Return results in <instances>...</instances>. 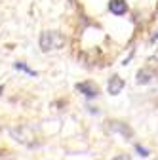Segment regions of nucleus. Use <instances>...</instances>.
<instances>
[{"label": "nucleus", "instance_id": "f257e3e1", "mask_svg": "<svg viewBox=\"0 0 158 160\" xmlns=\"http://www.w3.org/2000/svg\"><path fill=\"white\" fill-rule=\"evenodd\" d=\"M67 42V38L63 32L59 31H42L40 38H38V44H40L42 52H55V50H61Z\"/></svg>", "mask_w": 158, "mask_h": 160}, {"label": "nucleus", "instance_id": "f03ea898", "mask_svg": "<svg viewBox=\"0 0 158 160\" xmlns=\"http://www.w3.org/2000/svg\"><path fill=\"white\" fill-rule=\"evenodd\" d=\"M12 137L15 139V141H19V143H23V145H27V147H34L29 139H34V133H32V130L29 128V126H19V128H12Z\"/></svg>", "mask_w": 158, "mask_h": 160}, {"label": "nucleus", "instance_id": "7ed1b4c3", "mask_svg": "<svg viewBox=\"0 0 158 160\" xmlns=\"http://www.w3.org/2000/svg\"><path fill=\"white\" fill-rule=\"evenodd\" d=\"M107 124H109L107 130H109L111 133H120L124 139L133 137V130H131V126L126 124V122H122V120H111V122H107Z\"/></svg>", "mask_w": 158, "mask_h": 160}, {"label": "nucleus", "instance_id": "20e7f679", "mask_svg": "<svg viewBox=\"0 0 158 160\" xmlns=\"http://www.w3.org/2000/svg\"><path fill=\"white\" fill-rule=\"evenodd\" d=\"M76 92H80L84 97L88 99H93L99 95V88H97L95 82H91V80H84V82H78L76 84Z\"/></svg>", "mask_w": 158, "mask_h": 160}, {"label": "nucleus", "instance_id": "39448f33", "mask_svg": "<svg viewBox=\"0 0 158 160\" xmlns=\"http://www.w3.org/2000/svg\"><path fill=\"white\" fill-rule=\"evenodd\" d=\"M124 86H126L124 78L118 76V74H112V76L109 78V82H107V92H109L111 95H118V93L124 90Z\"/></svg>", "mask_w": 158, "mask_h": 160}, {"label": "nucleus", "instance_id": "423d86ee", "mask_svg": "<svg viewBox=\"0 0 158 160\" xmlns=\"http://www.w3.org/2000/svg\"><path fill=\"white\" fill-rule=\"evenodd\" d=\"M152 80H154V71H151V69H147V67H143V69L137 71V76H135V82H137V84L145 86V84H151Z\"/></svg>", "mask_w": 158, "mask_h": 160}, {"label": "nucleus", "instance_id": "0eeeda50", "mask_svg": "<svg viewBox=\"0 0 158 160\" xmlns=\"http://www.w3.org/2000/svg\"><path fill=\"white\" fill-rule=\"evenodd\" d=\"M109 10L114 15H124L128 12V4L126 0H109Z\"/></svg>", "mask_w": 158, "mask_h": 160}, {"label": "nucleus", "instance_id": "6e6552de", "mask_svg": "<svg viewBox=\"0 0 158 160\" xmlns=\"http://www.w3.org/2000/svg\"><path fill=\"white\" fill-rule=\"evenodd\" d=\"M13 69H15V71H21V72H27L29 76H38V72H36L34 69H31V67H29L27 63H23V61H15V63H13Z\"/></svg>", "mask_w": 158, "mask_h": 160}, {"label": "nucleus", "instance_id": "1a4fd4ad", "mask_svg": "<svg viewBox=\"0 0 158 160\" xmlns=\"http://www.w3.org/2000/svg\"><path fill=\"white\" fill-rule=\"evenodd\" d=\"M135 151H137V152H139V156H143V158H147V156H149V149H145V147H141L139 143H137V145H135Z\"/></svg>", "mask_w": 158, "mask_h": 160}, {"label": "nucleus", "instance_id": "9d476101", "mask_svg": "<svg viewBox=\"0 0 158 160\" xmlns=\"http://www.w3.org/2000/svg\"><path fill=\"white\" fill-rule=\"evenodd\" d=\"M112 160H130V156H128V154H118V156H114Z\"/></svg>", "mask_w": 158, "mask_h": 160}, {"label": "nucleus", "instance_id": "9b49d317", "mask_svg": "<svg viewBox=\"0 0 158 160\" xmlns=\"http://www.w3.org/2000/svg\"><path fill=\"white\" fill-rule=\"evenodd\" d=\"M156 40H158V31H156V32L151 36V42H156Z\"/></svg>", "mask_w": 158, "mask_h": 160}, {"label": "nucleus", "instance_id": "f8f14e48", "mask_svg": "<svg viewBox=\"0 0 158 160\" xmlns=\"http://www.w3.org/2000/svg\"><path fill=\"white\" fill-rule=\"evenodd\" d=\"M2 92H4V86H0V95H2Z\"/></svg>", "mask_w": 158, "mask_h": 160}]
</instances>
